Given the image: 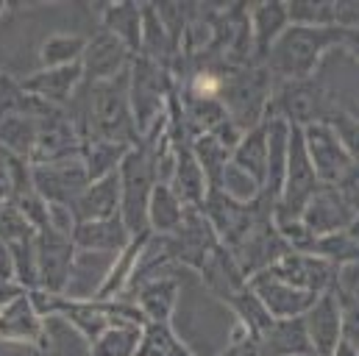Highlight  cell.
<instances>
[{
    "instance_id": "cell-1",
    "label": "cell",
    "mask_w": 359,
    "mask_h": 356,
    "mask_svg": "<svg viewBox=\"0 0 359 356\" xmlns=\"http://www.w3.org/2000/svg\"><path fill=\"white\" fill-rule=\"evenodd\" d=\"M343 31L340 28H318V25H287L284 34L270 48L265 67L273 81H304L318 76L320 62L340 48Z\"/></svg>"
},
{
    "instance_id": "cell-2",
    "label": "cell",
    "mask_w": 359,
    "mask_h": 356,
    "mask_svg": "<svg viewBox=\"0 0 359 356\" xmlns=\"http://www.w3.org/2000/svg\"><path fill=\"white\" fill-rule=\"evenodd\" d=\"M120 220L128 228L131 237L151 234L148 231V200L154 195V186L159 184L154 151L145 139H140L134 148H128L126 159L120 162Z\"/></svg>"
},
{
    "instance_id": "cell-3",
    "label": "cell",
    "mask_w": 359,
    "mask_h": 356,
    "mask_svg": "<svg viewBox=\"0 0 359 356\" xmlns=\"http://www.w3.org/2000/svg\"><path fill=\"white\" fill-rule=\"evenodd\" d=\"M273 89L276 81L265 64H245L226 76L220 89V103L240 131H251L259 123H265Z\"/></svg>"
},
{
    "instance_id": "cell-4",
    "label": "cell",
    "mask_w": 359,
    "mask_h": 356,
    "mask_svg": "<svg viewBox=\"0 0 359 356\" xmlns=\"http://www.w3.org/2000/svg\"><path fill=\"white\" fill-rule=\"evenodd\" d=\"M176 87L179 84L165 64L145 56H134L128 67V103L140 139L168 114V100Z\"/></svg>"
},
{
    "instance_id": "cell-5",
    "label": "cell",
    "mask_w": 359,
    "mask_h": 356,
    "mask_svg": "<svg viewBox=\"0 0 359 356\" xmlns=\"http://www.w3.org/2000/svg\"><path fill=\"white\" fill-rule=\"evenodd\" d=\"M340 106L323 87V81L312 76L304 81H278L273 89L268 114L287 120L295 128H306L312 123H329V117Z\"/></svg>"
},
{
    "instance_id": "cell-6",
    "label": "cell",
    "mask_w": 359,
    "mask_h": 356,
    "mask_svg": "<svg viewBox=\"0 0 359 356\" xmlns=\"http://www.w3.org/2000/svg\"><path fill=\"white\" fill-rule=\"evenodd\" d=\"M34 254H36V287L34 289L65 298L70 278H73L76 256H79L73 240L53 228H42L34 237Z\"/></svg>"
},
{
    "instance_id": "cell-7",
    "label": "cell",
    "mask_w": 359,
    "mask_h": 356,
    "mask_svg": "<svg viewBox=\"0 0 359 356\" xmlns=\"http://www.w3.org/2000/svg\"><path fill=\"white\" fill-rule=\"evenodd\" d=\"M31 186L48 206H70L81 198V192L90 186V176L84 170L81 156L48 162V165H31Z\"/></svg>"
},
{
    "instance_id": "cell-8",
    "label": "cell",
    "mask_w": 359,
    "mask_h": 356,
    "mask_svg": "<svg viewBox=\"0 0 359 356\" xmlns=\"http://www.w3.org/2000/svg\"><path fill=\"white\" fill-rule=\"evenodd\" d=\"M162 240H165V251H168L170 262L176 267L195 270V273L203 267L209 254L220 245L215 228L209 226V220L203 217L201 209H187L179 231L170 237H162Z\"/></svg>"
},
{
    "instance_id": "cell-9",
    "label": "cell",
    "mask_w": 359,
    "mask_h": 356,
    "mask_svg": "<svg viewBox=\"0 0 359 356\" xmlns=\"http://www.w3.org/2000/svg\"><path fill=\"white\" fill-rule=\"evenodd\" d=\"M301 137H304V148H306V156L312 162L318 181L323 186H334L351 167V156L346 153L334 128L329 123H312L301 128Z\"/></svg>"
},
{
    "instance_id": "cell-10",
    "label": "cell",
    "mask_w": 359,
    "mask_h": 356,
    "mask_svg": "<svg viewBox=\"0 0 359 356\" xmlns=\"http://www.w3.org/2000/svg\"><path fill=\"white\" fill-rule=\"evenodd\" d=\"M270 273L295 287V289H304V292H312V295H323V292H332L337 278H340V270L315 256V254H304V251H287L273 267H268Z\"/></svg>"
},
{
    "instance_id": "cell-11",
    "label": "cell",
    "mask_w": 359,
    "mask_h": 356,
    "mask_svg": "<svg viewBox=\"0 0 359 356\" xmlns=\"http://www.w3.org/2000/svg\"><path fill=\"white\" fill-rule=\"evenodd\" d=\"M134 62V53L109 31H97L87 39L84 56H81V73H84V84H103V81H114L120 76L128 73Z\"/></svg>"
},
{
    "instance_id": "cell-12",
    "label": "cell",
    "mask_w": 359,
    "mask_h": 356,
    "mask_svg": "<svg viewBox=\"0 0 359 356\" xmlns=\"http://www.w3.org/2000/svg\"><path fill=\"white\" fill-rule=\"evenodd\" d=\"M248 287L254 289V295L259 298V303L265 306L273 320H292V317H304L306 309L318 301V295L295 289L284 281H278L270 270H262L257 275L248 278Z\"/></svg>"
},
{
    "instance_id": "cell-13",
    "label": "cell",
    "mask_w": 359,
    "mask_h": 356,
    "mask_svg": "<svg viewBox=\"0 0 359 356\" xmlns=\"http://www.w3.org/2000/svg\"><path fill=\"white\" fill-rule=\"evenodd\" d=\"M301 223L315 240L332 237V234L348 231V226L354 223V209L340 198V192L334 186H320L306 200V206L301 212Z\"/></svg>"
},
{
    "instance_id": "cell-14",
    "label": "cell",
    "mask_w": 359,
    "mask_h": 356,
    "mask_svg": "<svg viewBox=\"0 0 359 356\" xmlns=\"http://www.w3.org/2000/svg\"><path fill=\"white\" fill-rule=\"evenodd\" d=\"M181 281L173 270L156 273L134 287V306L142 312L145 323H165L173 326V315L179 306Z\"/></svg>"
},
{
    "instance_id": "cell-15",
    "label": "cell",
    "mask_w": 359,
    "mask_h": 356,
    "mask_svg": "<svg viewBox=\"0 0 359 356\" xmlns=\"http://www.w3.org/2000/svg\"><path fill=\"white\" fill-rule=\"evenodd\" d=\"M84 87V73L81 64H70V67H53V70H34L31 76L20 78V89L48 106L56 109H67L76 95Z\"/></svg>"
},
{
    "instance_id": "cell-16",
    "label": "cell",
    "mask_w": 359,
    "mask_h": 356,
    "mask_svg": "<svg viewBox=\"0 0 359 356\" xmlns=\"http://www.w3.org/2000/svg\"><path fill=\"white\" fill-rule=\"evenodd\" d=\"M301 320L306 329L312 356H332L337 343L343 340V309H340L337 295L334 292L318 295V301L306 309Z\"/></svg>"
},
{
    "instance_id": "cell-17",
    "label": "cell",
    "mask_w": 359,
    "mask_h": 356,
    "mask_svg": "<svg viewBox=\"0 0 359 356\" xmlns=\"http://www.w3.org/2000/svg\"><path fill=\"white\" fill-rule=\"evenodd\" d=\"M73 245L79 254H92V256H109L114 259L128 242L131 234L123 226L120 217H109V220H90V223H76L73 228Z\"/></svg>"
},
{
    "instance_id": "cell-18",
    "label": "cell",
    "mask_w": 359,
    "mask_h": 356,
    "mask_svg": "<svg viewBox=\"0 0 359 356\" xmlns=\"http://www.w3.org/2000/svg\"><path fill=\"white\" fill-rule=\"evenodd\" d=\"M290 25L287 3L268 0L248 6V28H251V45H254V64H265L270 48Z\"/></svg>"
},
{
    "instance_id": "cell-19",
    "label": "cell",
    "mask_w": 359,
    "mask_h": 356,
    "mask_svg": "<svg viewBox=\"0 0 359 356\" xmlns=\"http://www.w3.org/2000/svg\"><path fill=\"white\" fill-rule=\"evenodd\" d=\"M42 331V315L36 312L34 301L28 292L14 298L8 306L0 309V340L20 345V348H34Z\"/></svg>"
},
{
    "instance_id": "cell-20",
    "label": "cell",
    "mask_w": 359,
    "mask_h": 356,
    "mask_svg": "<svg viewBox=\"0 0 359 356\" xmlns=\"http://www.w3.org/2000/svg\"><path fill=\"white\" fill-rule=\"evenodd\" d=\"M31 351L34 356H90V343L67 317L50 312L42 315V331Z\"/></svg>"
},
{
    "instance_id": "cell-21",
    "label": "cell",
    "mask_w": 359,
    "mask_h": 356,
    "mask_svg": "<svg viewBox=\"0 0 359 356\" xmlns=\"http://www.w3.org/2000/svg\"><path fill=\"white\" fill-rule=\"evenodd\" d=\"M173 142H176V165H173L168 186L184 203V209H203V200H206V192H209L203 170L198 167L189 142H181V139H173Z\"/></svg>"
},
{
    "instance_id": "cell-22",
    "label": "cell",
    "mask_w": 359,
    "mask_h": 356,
    "mask_svg": "<svg viewBox=\"0 0 359 356\" xmlns=\"http://www.w3.org/2000/svg\"><path fill=\"white\" fill-rule=\"evenodd\" d=\"M234 170H240L262 195H265V181H268V123H259L257 128L245 131L237 148L231 151Z\"/></svg>"
},
{
    "instance_id": "cell-23",
    "label": "cell",
    "mask_w": 359,
    "mask_h": 356,
    "mask_svg": "<svg viewBox=\"0 0 359 356\" xmlns=\"http://www.w3.org/2000/svg\"><path fill=\"white\" fill-rule=\"evenodd\" d=\"M73 214H76V223L120 217V178L117 173L90 181V186L73 203Z\"/></svg>"
},
{
    "instance_id": "cell-24",
    "label": "cell",
    "mask_w": 359,
    "mask_h": 356,
    "mask_svg": "<svg viewBox=\"0 0 359 356\" xmlns=\"http://www.w3.org/2000/svg\"><path fill=\"white\" fill-rule=\"evenodd\" d=\"M100 14V28L117 36L134 56H140V42H142V3L131 0H117L106 3L97 8Z\"/></svg>"
},
{
    "instance_id": "cell-25",
    "label": "cell",
    "mask_w": 359,
    "mask_h": 356,
    "mask_svg": "<svg viewBox=\"0 0 359 356\" xmlns=\"http://www.w3.org/2000/svg\"><path fill=\"white\" fill-rule=\"evenodd\" d=\"M259 356H309V340L301 317L292 320H273L268 329L257 337Z\"/></svg>"
},
{
    "instance_id": "cell-26",
    "label": "cell",
    "mask_w": 359,
    "mask_h": 356,
    "mask_svg": "<svg viewBox=\"0 0 359 356\" xmlns=\"http://www.w3.org/2000/svg\"><path fill=\"white\" fill-rule=\"evenodd\" d=\"M184 214H187V209L173 195V189L168 184H156L154 195L148 200V231L154 237H170L179 231Z\"/></svg>"
},
{
    "instance_id": "cell-27",
    "label": "cell",
    "mask_w": 359,
    "mask_h": 356,
    "mask_svg": "<svg viewBox=\"0 0 359 356\" xmlns=\"http://www.w3.org/2000/svg\"><path fill=\"white\" fill-rule=\"evenodd\" d=\"M84 48H87V36L70 34V31H59V34H50L48 39H42L39 53H36V62H39L42 70L81 64Z\"/></svg>"
},
{
    "instance_id": "cell-28",
    "label": "cell",
    "mask_w": 359,
    "mask_h": 356,
    "mask_svg": "<svg viewBox=\"0 0 359 356\" xmlns=\"http://www.w3.org/2000/svg\"><path fill=\"white\" fill-rule=\"evenodd\" d=\"M128 148L134 145H120V142H109V139H87L81 142V162L90 181L106 178L120 170V162L126 159Z\"/></svg>"
},
{
    "instance_id": "cell-29",
    "label": "cell",
    "mask_w": 359,
    "mask_h": 356,
    "mask_svg": "<svg viewBox=\"0 0 359 356\" xmlns=\"http://www.w3.org/2000/svg\"><path fill=\"white\" fill-rule=\"evenodd\" d=\"M34 142H36V120L25 109L0 117V148L3 151L22 156V159H31Z\"/></svg>"
},
{
    "instance_id": "cell-30",
    "label": "cell",
    "mask_w": 359,
    "mask_h": 356,
    "mask_svg": "<svg viewBox=\"0 0 359 356\" xmlns=\"http://www.w3.org/2000/svg\"><path fill=\"white\" fill-rule=\"evenodd\" d=\"M189 148H192V156H195L198 167L203 170V178H206V184H209V189H220L223 173H226V167H229V162H231V151H229L217 137H212V134L198 137Z\"/></svg>"
},
{
    "instance_id": "cell-31",
    "label": "cell",
    "mask_w": 359,
    "mask_h": 356,
    "mask_svg": "<svg viewBox=\"0 0 359 356\" xmlns=\"http://www.w3.org/2000/svg\"><path fill=\"white\" fill-rule=\"evenodd\" d=\"M140 337H142V326L111 323L90 345V356H137Z\"/></svg>"
},
{
    "instance_id": "cell-32",
    "label": "cell",
    "mask_w": 359,
    "mask_h": 356,
    "mask_svg": "<svg viewBox=\"0 0 359 356\" xmlns=\"http://www.w3.org/2000/svg\"><path fill=\"white\" fill-rule=\"evenodd\" d=\"M31 189V162L0 148V203H11Z\"/></svg>"
},
{
    "instance_id": "cell-33",
    "label": "cell",
    "mask_w": 359,
    "mask_h": 356,
    "mask_svg": "<svg viewBox=\"0 0 359 356\" xmlns=\"http://www.w3.org/2000/svg\"><path fill=\"white\" fill-rule=\"evenodd\" d=\"M287 17H290V25L332 28L334 25V3L332 0H290L287 3Z\"/></svg>"
},
{
    "instance_id": "cell-34",
    "label": "cell",
    "mask_w": 359,
    "mask_h": 356,
    "mask_svg": "<svg viewBox=\"0 0 359 356\" xmlns=\"http://www.w3.org/2000/svg\"><path fill=\"white\" fill-rule=\"evenodd\" d=\"M329 125L340 137V142H343L346 153L351 156V162H359V117H354L348 109H337L329 117Z\"/></svg>"
},
{
    "instance_id": "cell-35",
    "label": "cell",
    "mask_w": 359,
    "mask_h": 356,
    "mask_svg": "<svg viewBox=\"0 0 359 356\" xmlns=\"http://www.w3.org/2000/svg\"><path fill=\"white\" fill-rule=\"evenodd\" d=\"M334 295L343 309V340L359 351V292H334Z\"/></svg>"
},
{
    "instance_id": "cell-36",
    "label": "cell",
    "mask_w": 359,
    "mask_h": 356,
    "mask_svg": "<svg viewBox=\"0 0 359 356\" xmlns=\"http://www.w3.org/2000/svg\"><path fill=\"white\" fill-rule=\"evenodd\" d=\"M217 356H259V345H257V340H254L245 329L237 326V329L231 331L229 345H226Z\"/></svg>"
},
{
    "instance_id": "cell-37",
    "label": "cell",
    "mask_w": 359,
    "mask_h": 356,
    "mask_svg": "<svg viewBox=\"0 0 359 356\" xmlns=\"http://www.w3.org/2000/svg\"><path fill=\"white\" fill-rule=\"evenodd\" d=\"M334 189L340 192V198L354 209V214L359 212V162H351V167L346 170V176L334 184Z\"/></svg>"
},
{
    "instance_id": "cell-38",
    "label": "cell",
    "mask_w": 359,
    "mask_h": 356,
    "mask_svg": "<svg viewBox=\"0 0 359 356\" xmlns=\"http://www.w3.org/2000/svg\"><path fill=\"white\" fill-rule=\"evenodd\" d=\"M22 292H28L25 287H20L17 281H0V309L8 306L14 298H20Z\"/></svg>"
},
{
    "instance_id": "cell-39",
    "label": "cell",
    "mask_w": 359,
    "mask_h": 356,
    "mask_svg": "<svg viewBox=\"0 0 359 356\" xmlns=\"http://www.w3.org/2000/svg\"><path fill=\"white\" fill-rule=\"evenodd\" d=\"M340 48H343L351 59H357L359 62V31H343V42H340Z\"/></svg>"
},
{
    "instance_id": "cell-40",
    "label": "cell",
    "mask_w": 359,
    "mask_h": 356,
    "mask_svg": "<svg viewBox=\"0 0 359 356\" xmlns=\"http://www.w3.org/2000/svg\"><path fill=\"white\" fill-rule=\"evenodd\" d=\"M332 356H359V351L351 345V343H346V340H340L337 343V348L332 351Z\"/></svg>"
},
{
    "instance_id": "cell-41",
    "label": "cell",
    "mask_w": 359,
    "mask_h": 356,
    "mask_svg": "<svg viewBox=\"0 0 359 356\" xmlns=\"http://www.w3.org/2000/svg\"><path fill=\"white\" fill-rule=\"evenodd\" d=\"M348 234H351V237H354V240L359 242V212L354 214V223L348 226Z\"/></svg>"
},
{
    "instance_id": "cell-42",
    "label": "cell",
    "mask_w": 359,
    "mask_h": 356,
    "mask_svg": "<svg viewBox=\"0 0 359 356\" xmlns=\"http://www.w3.org/2000/svg\"><path fill=\"white\" fill-rule=\"evenodd\" d=\"M348 111H351V114H354V117H359V106H357V109H348Z\"/></svg>"
},
{
    "instance_id": "cell-43",
    "label": "cell",
    "mask_w": 359,
    "mask_h": 356,
    "mask_svg": "<svg viewBox=\"0 0 359 356\" xmlns=\"http://www.w3.org/2000/svg\"><path fill=\"white\" fill-rule=\"evenodd\" d=\"M309 356H312V354H309Z\"/></svg>"
}]
</instances>
